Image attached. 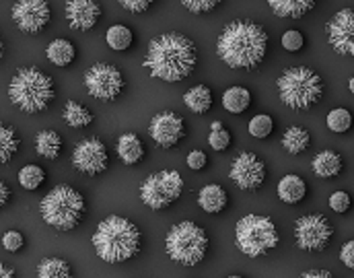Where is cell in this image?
<instances>
[{
  "label": "cell",
  "mask_w": 354,
  "mask_h": 278,
  "mask_svg": "<svg viewBox=\"0 0 354 278\" xmlns=\"http://www.w3.org/2000/svg\"><path fill=\"white\" fill-rule=\"evenodd\" d=\"M183 192V178L177 172H159L149 176L142 185H140V200L153 208V210H163L167 206H171L176 200H179Z\"/></svg>",
  "instance_id": "9"
},
{
  "label": "cell",
  "mask_w": 354,
  "mask_h": 278,
  "mask_svg": "<svg viewBox=\"0 0 354 278\" xmlns=\"http://www.w3.org/2000/svg\"><path fill=\"white\" fill-rule=\"evenodd\" d=\"M266 50L268 33L254 21H233L221 31L216 39L218 58L229 68H258L264 62Z\"/></svg>",
  "instance_id": "2"
},
{
  "label": "cell",
  "mask_w": 354,
  "mask_h": 278,
  "mask_svg": "<svg viewBox=\"0 0 354 278\" xmlns=\"http://www.w3.org/2000/svg\"><path fill=\"white\" fill-rule=\"evenodd\" d=\"M330 46L342 54L354 56V8H342L326 25Z\"/></svg>",
  "instance_id": "14"
},
{
  "label": "cell",
  "mask_w": 354,
  "mask_h": 278,
  "mask_svg": "<svg viewBox=\"0 0 354 278\" xmlns=\"http://www.w3.org/2000/svg\"><path fill=\"white\" fill-rule=\"evenodd\" d=\"M334 229L324 214H307L301 216L295 225L297 245L305 252H322L330 245Z\"/></svg>",
  "instance_id": "10"
},
{
  "label": "cell",
  "mask_w": 354,
  "mask_h": 278,
  "mask_svg": "<svg viewBox=\"0 0 354 278\" xmlns=\"http://www.w3.org/2000/svg\"><path fill=\"white\" fill-rule=\"evenodd\" d=\"M118 157L124 165H136L145 157V145L134 132H126L118 138Z\"/></svg>",
  "instance_id": "18"
},
{
  "label": "cell",
  "mask_w": 354,
  "mask_h": 278,
  "mask_svg": "<svg viewBox=\"0 0 354 278\" xmlns=\"http://www.w3.org/2000/svg\"><path fill=\"white\" fill-rule=\"evenodd\" d=\"M276 87H278V95H280L282 103L292 109H309L324 95L322 77L307 66L286 68L278 77Z\"/></svg>",
  "instance_id": "6"
},
{
  "label": "cell",
  "mask_w": 354,
  "mask_h": 278,
  "mask_svg": "<svg viewBox=\"0 0 354 278\" xmlns=\"http://www.w3.org/2000/svg\"><path fill=\"white\" fill-rule=\"evenodd\" d=\"M0 278H17V277H15V270H12L10 266H6V264H2V262H0Z\"/></svg>",
  "instance_id": "45"
},
{
  "label": "cell",
  "mask_w": 354,
  "mask_h": 278,
  "mask_svg": "<svg viewBox=\"0 0 354 278\" xmlns=\"http://www.w3.org/2000/svg\"><path fill=\"white\" fill-rule=\"evenodd\" d=\"M105 41L113 52H124L132 46L134 33L128 25H111L105 33Z\"/></svg>",
  "instance_id": "29"
},
{
  "label": "cell",
  "mask_w": 354,
  "mask_h": 278,
  "mask_svg": "<svg viewBox=\"0 0 354 278\" xmlns=\"http://www.w3.org/2000/svg\"><path fill=\"white\" fill-rule=\"evenodd\" d=\"M54 81L39 68H19L8 83V99L25 113H39L54 101Z\"/></svg>",
  "instance_id": "4"
},
{
  "label": "cell",
  "mask_w": 354,
  "mask_h": 278,
  "mask_svg": "<svg viewBox=\"0 0 354 278\" xmlns=\"http://www.w3.org/2000/svg\"><path fill=\"white\" fill-rule=\"evenodd\" d=\"M149 134L161 149H171L183 138L185 126L181 115H177L176 111H159L151 120Z\"/></svg>",
  "instance_id": "16"
},
{
  "label": "cell",
  "mask_w": 354,
  "mask_h": 278,
  "mask_svg": "<svg viewBox=\"0 0 354 278\" xmlns=\"http://www.w3.org/2000/svg\"><path fill=\"white\" fill-rule=\"evenodd\" d=\"M276 189H278V198L284 204H299L307 194V184H305L303 178H299L295 174H288L278 182Z\"/></svg>",
  "instance_id": "20"
},
{
  "label": "cell",
  "mask_w": 354,
  "mask_h": 278,
  "mask_svg": "<svg viewBox=\"0 0 354 278\" xmlns=\"http://www.w3.org/2000/svg\"><path fill=\"white\" fill-rule=\"evenodd\" d=\"M326 122H328V128H330L332 132L344 134V132H348L351 126H353V113H351L348 109H344V107H336V109H332V111L328 113Z\"/></svg>",
  "instance_id": "32"
},
{
  "label": "cell",
  "mask_w": 354,
  "mask_h": 278,
  "mask_svg": "<svg viewBox=\"0 0 354 278\" xmlns=\"http://www.w3.org/2000/svg\"><path fill=\"white\" fill-rule=\"evenodd\" d=\"M64 122L71 128H87L93 122V113L88 111L85 105L77 103V101H68L64 105Z\"/></svg>",
  "instance_id": "31"
},
{
  "label": "cell",
  "mask_w": 354,
  "mask_h": 278,
  "mask_svg": "<svg viewBox=\"0 0 354 278\" xmlns=\"http://www.w3.org/2000/svg\"><path fill=\"white\" fill-rule=\"evenodd\" d=\"M66 21L77 31H88L97 25L101 17V6L97 0H68L66 2Z\"/></svg>",
  "instance_id": "17"
},
{
  "label": "cell",
  "mask_w": 354,
  "mask_h": 278,
  "mask_svg": "<svg viewBox=\"0 0 354 278\" xmlns=\"http://www.w3.org/2000/svg\"><path fill=\"white\" fill-rule=\"evenodd\" d=\"M167 256L181 266H196L208 252V235L192 221H181L165 237Z\"/></svg>",
  "instance_id": "7"
},
{
  "label": "cell",
  "mask_w": 354,
  "mask_h": 278,
  "mask_svg": "<svg viewBox=\"0 0 354 278\" xmlns=\"http://www.w3.org/2000/svg\"><path fill=\"white\" fill-rule=\"evenodd\" d=\"M37 278H73V268L62 258H44L37 266Z\"/></svg>",
  "instance_id": "28"
},
{
  "label": "cell",
  "mask_w": 354,
  "mask_h": 278,
  "mask_svg": "<svg viewBox=\"0 0 354 278\" xmlns=\"http://www.w3.org/2000/svg\"><path fill=\"white\" fill-rule=\"evenodd\" d=\"M227 192L216 184L204 185L200 192H198V206L204 210V212H210V214H216L221 212L225 206H227Z\"/></svg>",
  "instance_id": "19"
},
{
  "label": "cell",
  "mask_w": 354,
  "mask_h": 278,
  "mask_svg": "<svg viewBox=\"0 0 354 278\" xmlns=\"http://www.w3.org/2000/svg\"><path fill=\"white\" fill-rule=\"evenodd\" d=\"M208 142L214 151H227L231 145V134L229 130L221 124V122H212L210 126V134H208Z\"/></svg>",
  "instance_id": "34"
},
{
  "label": "cell",
  "mask_w": 354,
  "mask_h": 278,
  "mask_svg": "<svg viewBox=\"0 0 354 278\" xmlns=\"http://www.w3.org/2000/svg\"><path fill=\"white\" fill-rule=\"evenodd\" d=\"M303 44H305V37H303L301 31L290 29V31H286V33L282 35V48H284L286 52H299V50L303 48Z\"/></svg>",
  "instance_id": "37"
},
{
  "label": "cell",
  "mask_w": 354,
  "mask_h": 278,
  "mask_svg": "<svg viewBox=\"0 0 354 278\" xmlns=\"http://www.w3.org/2000/svg\"><path fill=\"white\" fill-rule=\"evenodd\" d=\"M118 2L130 12H145L155 0H118Z\"/></svg>",
  "instance_id": "41"
},
{
  "label": "cell",
  "mask_w": 354,
  "mask_h": 278,
  "mask_svg": "<svg viewBox=\"0 0 354 278\" xmlns=\"http://www.w3.org/2000/svg\"><path fill=\"white\" fill-rule=\"evenodd\" d=\"M330 206L336 212H346L351 208V196L346 192H334L330 196Z\"/></svg>",
  "instance_id": "39"
},
{
  "label": "cell",
  "mask_w": 354,
  "mask_h": 278,
  "mask_svg": "<svg viewBox=\"0 0 354 278\" xmlns=\"http://www.w3.org/2000/svg\"><path fill=\"white\" fill-rule=\"evenodd\" d=\"M278 241H280L278 231L268 216L248 214L237 223L235 243L250 258L264 256L266 252H270L278 245Z\"/></svg>",
  "instance_id": "8"
},
{
  "label": "cell",
  "mask_w": 354,
  "mask_h": 278,
  "mask_svg": "<svg viewBox=\"0 0 354 278\" xmlns=\"http://www.w3.org/2000/svg\"><path fill=\"white\" fill-rule=\"evenodd\" d=\"M44 182H46V172L39 165H25L19 172V184L25 189H37Z\"/></svg>",
  "instance_id": "33"
},
{
  "label": "cell",
  "mask_w": 354,
  "mask_h": 278,
  "mask_svg": "<svg viewBox=\"0 0 354 278\" xmlns=\"http://www.w3.org/2000/svg\"><path fill=\"white\" fill-rule=\"evenodd\" d=\"M2 245H4V250L6 252H19V250H23V245H25V237L19 233V231H6L4 235H2Z\"/></svg>",
  "instance_id": "38"
},
{
  "label": "cell",
  "mask_w": 354,
  "mask_h": 278,
  "mask_svg": "<svg viewBox=\"0 0 354 278\" xmlns=\"http://www.w3.org/2000/svg\"><path fill=\"white\" fill-rule=\"evenodd\" d=\"M340 260H342V264H344L346 268L354 270V239L346 241V243L342 245V250H340Z\"/></svg>",
  "instance_id": "42"
},
{
  "label": "cell",
  "mask_w": 354,
  "mask_h": 278,
  "mask_svg": "<svg viewBox=\"0 0 354 278\" xmlns=\"http://www.w3.org/2000/svg\"><path fill=\"white\" fill-rule=\"evenodd\" d=\"M206 163H208V159H206V153H202V151H192V153L187 155V167L194 169V172L204 169Z\"/></svg>",
  "instance_id": "40"
},
{
  "label": "cell",
  "mask_w": 354,
  "mask_h": 278,
  "mask_svg": "<svg viewBox=\"0 0 354 278\" xmlns=\"http://www.w3.org/2000/svg\"><path fill=\"white\" fill-rule=\"evenodd\" d=\"M19 145H21V140H19L15 128L0 122V163H8L15 157V153L19 151Z\"/></svg>",
  "instance_id": "30"
},
{
  "label": "cell",
  "mask_w": 354,
  "mask_h": 278,
  "mask_svg": "<svg viewBox=\"0 0 354 278\" xmlns=\"http://www.w3.org/2000/svg\"><path fill=\"white\" fill-rule=\"evenodd\" d=\"M85 85L91 97L99 101H113L124 91V77L113 64L97 62L85 73Z\"/></svg>",
  "instance_id": "11"
},
{
  "label": "cell",
  "mask_w": 354,
  "mask_h": 278,
  "mask_svg": "<svg viewBox=\"0 0 354 278\" xmlns=\"http://www.w3.org/2000/svg\"><path fill=\"white\" fill-rule=\"evenodd\" d=\"M35 151L44 159H56L62 153V136L56 130H41L35 136Z\"/></svg>",
  "instance_id": "23"
},
{
  "label": "cell",
  "mask_w": 354,
  "mask_h": 278,
  "mask_svg": "<svg viewBox=\"0 0 354 278\" xmlns=\"http://www.w3.org/2000/svg\"><path fill=\"white\" fill-rule=\"evenodd\" d=\"M276 17H288V19H301L305 17L313 6L315 0H266Z\"/></svg>",
  "instance_id": "21"
},
{
  "label": "cell",
  "mask_w": 354,
  "mask_h": 278,
  "mask_svg": "<svg viewBox=\"0 0 354 278\" xmlns=\"http://www.w3.org/2000/svg\"><path fill=\"white\" fill-rule=\"evenodd\" d=\"M317 178H336L342 172V157L334 151H322L311 163Z\"/></svg>",
  "instance_id": "22"
},
{
  "label": "cell",
  "mask_w": 354,
  "mask_h": 278,
  "mask_svg": "<svg viewBox=\"0 0 354 278\" xmlns=\"http://www.w3.org/2000/svg\"><path fill=\"white\" fill-rule=\"evenodd\" d=\"M142 235L138 227L118 214L103 219L93 233V248L107 264H122L140 252Z\"/></svg>",
  "instance_id": "3"
},
{
  "label": "cell",
  "mask_w": 354,
  "mask_h": 278,
  "mask_svg": "<svg viewBox=\"0 0 354 278\" xmlns=\"http://www.w3.org/2000/svg\"><path fill=\"white\" fill-rule=\"evenodd\" d=\"M227 278H243V277H227Z\"/></svg>",
  "instance_id": "48"
},
{
  "label": "cell",
  "mask_w": 354,
  "mask_h": 278,
  "mask_svg": "<svg viewBox=\"0 0 354 278\" xmlns=\"http://www.w3.org/2000/svg\"><path fill=\"white\" fill-rule=\"evenodd\" d=\"M73 165L87 176H97L107 169V149L99 138H85L73 151Z\"/></svg>",
  "instance_id": "13"
},
{
  "label": "cell",
  "mask_w": 354,
  "mask_h": 278,
  "mask_svg": "<svg viewBox=\"0 0 354 278\" xmlns=\"http://www.w3.org/2000/svg\"><path fill=\"white\" fill-rule=\"evenodd\" d=\"M229 178L241 189H258L266 180L264 161L254 153H241L233 161Z\"/></svg>",
  "instance_id": "15"
},
{
  "label": "cell",
  "mask_w": 354,
  "mask_h": 278,
  "mask_svg": "<svg viewBox=\"0 0 354 278\" xmlns=\"http://www.w3.org/2000/svg\"><path fill=\"white\" fill-rule=\"evenodd\" d=\"M12 21L23 33H39L50 23L52 10L48 0H17L12 4Z\"/></svg>",
  "instance_id": "12"
},
{
  "label": "cell",
  "mask_w": 354,
  "mask_h": 278,
  "mask_svg": "<svg viewBox=\"0 0 354 278\" xmlns=\"http://www.w3.org/2000/svg\"><path fill=\"white\" fill-rule=\"evenodd\" d=\"M196 60V46L189 37L181 33H163L151 41L142 66L155 79L179 83L194 73Z\"/></svg>",
  "instance_id": "1"
},
{
  "label": "cell",
  "mask_w": 354,
  "mask_h": 278,
  "mask_svg": "<svg viewBox=\"0 0 354 278\" xmlns=\"http://www.w3.org/2000/svg\"><path fill=\"white\" fill-rule=\"evenodd\" d=\"M46 56H48V60L52 64L64 68V66L73 64V60L77 56V50H75L73 41H68V39H54V41H50V46L46 50Z\"/></svg>",
  "instance_id": "24"
},
{
  "label": "cell",
  "mask_w": 354,
  "mask_h": 278,
  "mask_svg": "<svg viewBox=\"0 0 354 278\" xmlns=\"http://www.w3.org/2000/svg\"><path fill=\"white\" fill-rule=\"evenodd\" d=\"M181 4H183L189 12H194V15H202V12H210V10H214V8L221 4V0H181Z\"/></svg>",
  "instance_id": "36"
},
{
  "label": "cell",
  "mask_w": 354,
  "mask_h": 278,
  "mask_svg": "<svg viewBox=\"0 0 354 278\" xmlns=\"http://www.w3.org/2000/svg\"><path fill=\"white\" fill-rule=\"evenodd\" d=\"M309 142H311V136L305 128L301 126H290L284 136H282V147L290 153V155H299L303 151L309 149Z\"/></svg>",
  "instance_id": "27"
},
{
  "label": "cell",
  "mask_w": 354,
  "mask_h": 278,
  "mask_svg": "<svg viewBox=\"0 0 354 278\" xmlns=\"http://www.w3.org/2000/svg\"><path fill=\"white\" fill-rule=\"evenodd\" d=\"M39 212L50 227L58 231H73L85 214V198L73 185L60 184L46 194L39 204Z\"/></svg>",
  "instance_id": "5"
},
{
  "label": "cell",
  "mask_w": 354,
  "mask_h": 278,
  "mask_svg": "<svg viewBox=\"0 0 354 278\" xmlns=\"http://www.w3.org/2000/svg\"><path fill=\"white\" fill-rule=\"evenodd\" d=\"M2 52H4V44H2V39H0V56H2Z\"/></svg>",
  "instance_id": "47"
},
{
  "label": "cell",
  "mask_w": 354,
  "mask_h": 278,
  "mask_svg": "<svg viewBox=\"0 0 354 278\" xmlns=\"http://www.w3.org/2000/svg\"><path fill=\"white\" fill-rule=\"evenodd\" d=\"M301 278H336L332 277L330 272H326V270H309V272H305Z\"/></svg>",
  "instance_id": "44"
},
{
  "label": "cell",
  "mask_w": 354,
  "mask_h": 278,
  "mask_svg": "<svg viewBox=\"0 0 354 278\" xmlns=\"http://www.w3.org/2000/svg\"><path fill=\"white\" fill-rule=\"evenodd\" d=\"M348 89H351V93H354V77L348 81Z\"/></svg>",
  "instance_id": "46"
},
{
  "label": "cell",
  "mask_w": 354,
  "mask_h": 278,
  "mask_svg": "<svg viewBox=\"0 0 354 278\" xmlns=\"http://www.w3.org/2000/svg\"><path fill=\"white\" fill-rule=\"evenodd\" d=\"M252 105V93L245 87H229L223 93V107L229 113H243Z\"/></svg>",
  "instance_id": "25"
},
{
  "label": "cell",
  "mask_w": 354,
  "mask_h": 278,
  "mask_svg": "<svg viewBox=\"0 0 354 278\" xmlns=\"http://www.w3.org/2000/svg\"><path fill=\"white\" fill-rule=\"evenodd\" d=\"M272 130H274V122L266 113H260V115L250 120V134L254 138H268L272 134Z\"/></svg>",
  "instance_id": "35"
},
{
  "label": "cell",
  "mask_w": 354,
  "mask_h": 278,
  "mask_svg": "<svg viewBox=\"0 0 354 278\" xmlns=\"http://www.w3.org/2000/svg\"><path fill=\"white\" fill-rule=\"evenodd\" d=\"M183 103L194 113H206L212 105V91L206 85H196L183 95Z\"/></svg>",
  "instance_id": "26"
},
{
  "label": "cell",
  "mask_w": 354,
  "mask_h": 278,
  "mask_svg": "<svg viewBox=\"0 0 354 278\" xmlns=\"http://www.w3.org/2000/svg\"><path fill=\"white\" fill-rule=\"evenodd\" d=\"M8 200H10V187L4 184V182H0V208L6 206Z\"/></svg>",
  "instance_id": "43"
}]
</instances>
